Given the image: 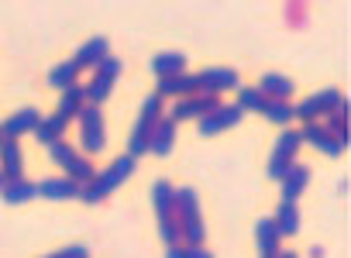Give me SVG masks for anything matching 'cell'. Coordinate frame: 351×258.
Listing matches in <instances>:
<instances>
[{"instance_id":"obj_1","label":"cell","mask_w":351,"mask_h":258,"mask_svg":"<svg viewBox=\"0 0 351 258\" xmlns=\"http://www.w3.org/2000/svg\"><path fill=\"white\" fill-rule=\"evenodd\" d=\"M134 165H138V159H131L128 152L117 155L107 169H100V172L93 176V183H86V186L80 189V200H86V203H100V200H107L124 179H131Z\"/></svg>"},{"instance_id":"obj_2","label":"cell","mask_w":351,"mask_h":258,"mask_svg":"<svg viewBox=\"0 0 351 258\" xmlns=\"http://www.w3.org/2000/svg\"><path fill=\"white\" fill-rule=\"evenodd\" d=\"M152 207L158 217V234L169 248L180 244V220H176V186L169 179H155L152 186Z\"/></svg>"},{"instance_id":"obj_3","label":"cell","mask_w":351,"mask_h":258,"mask_svg":"<svg viewBox=\"0 0 351 258\" xmlns=\"http://www.w3.org/2000/svg\"><path fill=\"white\" fill-rule=\"evenodd\" d=\"M162 121V97L148 93L145 104H141V114H138V124L131 128V138H128V155L131 159H141L148 155V145H152V131L155 124Z\"/></svg>"},{"instance_id":"obj_4","label":"cell","mask_w":351,"mask_h":258,"mask_svg":"<svg viewBox=\"0 0 351 258\" xmlns=\"http://www.w3.org/2000/svg\"><path fill=\"white\" fill-rule=\"evenodd\" d=\"M49 155H52V162L56 165H62L66 169V179H73V183H80V186H86V183H93V162L86 159V155H80L66 138L62 141H56V145H49Z\"/></svg>"},{"instance_id":"obj_5","label":"cell","mask_w":351,"mask_h":258,"mask_svg":"<svg viewBox=\"0 0 351 258\" xmlns=\"http://www.w3.org/2000/svg\"><path fill=\"white\" fill-rule=\"evenodd\" d=\"M300 131H293V128H286L279 138H276V148H272V155H269V179H282L293 165H296V152H300Z\"/></svg>"},{"instance_id":"obj_6","label":"cell","mask_w":351,"mask_h":258,"mask_svg":"<svg viewBox=\"0 0 351 258\" xmlns=\"http://www.w3.org/2000/svg\"><path fill=\"white\" fill-rule=\"evenodd\" d=\"M80 145L90 155L104 152V145H107V124H104L100 107H83L80 110Z\"/></svg>"},{"instance_id":"obj_7","label":"cell","mask_w":351,"mask_h":258,"mask_svg":"<svg viewBox=\"0 0 351 258\" xmlns=\"http://www.w3.org/2000/svg\"><path fill=\"white\" fill-rule=\"evenodd\" d=\"M341 90H320V93H310L303 104H296L293 107V114L303 121V124H317V117H324V114H330V110H337V104H341Z\"/></svg>"},{"instance_id":"obj_8","label":"cell","mask_w":351,"mask_h":258,"mask_svg":"<svg viewBox=\"0 0 351 258\" xmlns=\"http://www.w3.org/2000/svg\"><path fill=\"white\" fill-rule=\"evenodd\" d=\"M214 107H221L217 97H207V93H193V97H183V100H176L172 110H169V121L172 124H180V121H200L204 114H210Z\"/></svg>"},{"instance_id":"obj_9","label":"cell","mask_w":351,"mask_h":258,"mask_svg":"<svg viewBox=\"0 0 351 258\" xmlns=\"http://www.w3.org/2000/svg\"><path fill=\"white\" fill-rule=\"evenodd\" d=\"M197 86H200V93H207V97H221V93H228V90H238L241 80H238L234 69L210 66V69H200V73H197Z\"/></svg>"},{"instance_id":"obj_10","label":"cell","mask_w":351,"mask_h":258,"mask_svg":"<svg viewBox=\"0 0 351 258\" xmlns=\"http://www.w3.org/2000/svg\"><path fill=\"white\" fill-rule=\"evenodd\" d=\"M241 117H245V114H241L234 104H221V107H214L210 114H204V117L197 121V128H200L204 138H210V134H221V131L241 124Z\"/></svg>"},{"instance_id":"obj_11","label":"cell","mask_w":351,"mask_h":258,"mask_svg":"<svg viewBox=\"0 0 351 258\" xmlns=\"http://www.w3.org/2000/svg\"><path fill=\"white\" fill-rule=\"evenodd\" d=\"M38 121H42V114H38L35 107H21V110H14L11 117H4V124H0V134L11 138V141H18L21 134H35Z\"/></svg>"},{"instance_id":"obj_12","label":"cell","mask_w":351,"mask_h":258,"mask_svg":"<svg viewBox=\"0 0 351 258\" xmlns=\"http://www.w3.org/2000/svg\"><path fill=\"white\" fill-rule=\"evenodd\" d=\"M200 93L197 86V73H183V76H169V80H158L155 83V97H176V100H183V97H193Z\"/></svg>"},{"instance_id":"obj_13","label":"cell","mask_w":351,"mask_h":258,"mask_svg":"<svg viewBox=\"0 0 351 258\" xmlns=\"http://www.w3.org/2000/svg\"><path fill=\"white\" fill-rule=\"evenodd\" d=\"M300 141L303 145H313L320 155H327V159H337L344 148L330 138V131L324 128V124H303V131H300Z\"/></svg>"},{"instance_id":"obj_14","label":"cell","mask_w":351,"mask_h":258,"mask_svg":"<svg viewBox=\"0 0 351 258\" xmlns=\"http://www.w3.org/2000/svg\"><path fill=\"white\" fill-rule=\"evenodd\" d=\"M107 56H110V42H107L104 35H93L90 42H83V45H80V52L73 56V62H76V66H80V73H83V69H97V66H100V59H107Z\"/></svg>"},{"instance_id":"obj_15","label":"cell","mask_w":351,"mask_h":258,"mask_svg":"<svg viewBox=\"0 0 351 258\" xmlns=\"http://www.w3.org/2000/svg\"><path fill=\"white\" fill-rule=\"evenodd\" d=\"M279 186H282V189H279L282 203H296V200L303 196V189L310 186V169L296 162V165H293V169H289V172L279 179Z\"/></svg>"},{"instance_id":"obj_16","label":"cell","mask_w":351,"mask_h":258,"mask_svg":"<svg viewBox=\"0 0 351 258\" xmlns=\"http://www.w3.org/2000/svg\"><path fill=\"white\" fill-rule=\"evenodd\" d=\"M255 244H258V258H276L282 251V237H279L272 217H262L255 224Z\"/></svg>"},{"instance_id":"obj_17","label":"cell","mask_w":351,"mask_h":258,"mask_svg":"<svg viewBox=\"0 0 351 258\" xmlns=\"http://www.w3.org/2000/svg\"><path fill=\"white\" fill-rule=\"evenodd\" d=\"M21 169H25V159H21V145L4 138L0 141V176H4V183H14L21 179Z\"/></svg>"},{"instance_id":"obj_18","label":"cell","mask_w":351,"mask_h":258,"mask_svg":"<svg viewBox=\"0 0 351 258\" xmlns=\"http://www.w3.org/2000/svg\"><path fill=\"white\" fill-rule=\"evenodd\" d=\"M80 189H83V186L73 183V179H66V176H52V179H42V183H38V196L56 200V203H62V200H76Z\"/></svg>"},{"instance_id":"obj_19","label":"cell","mask_w":351,"mask_h":258,"mask_svg":"<svg viewBox=\"0 0 351 258\" xmlns=\"http://www.w3.org/2000/svg\"><path fill=\"white\" fill-rule=\"evenodd\" d=\"M293 90H296V83H293L289 76H282V73H265V76L258 80V93H262L265 100H289Z\"/></svg>"},{"instance_id":"obj_20","label":"cell","mask_w":351,"mask_h":258,"mask_svg":"<svg viewBox=\"0 0 351 258\" xmlns=\"http://www.w3.org/2000/svg\"><path fill=\"white\" fill-rule=\"evenodd\" d=\"M152 73H155V80L183 76V73H186V56H183V52H158V56L152 59Z\"/></svg>"},{"instance_id":"obj_21","label":"cell","mask_w":351,"mask_h":258,"mask_svg":"<svg viewBox=\"0 0 351 258\" xmlns=\"http://www.w3.org/2000/svg\"><path fill=\"white\" fill-rule=\"evenodd\" d=\"M348 110H351V104H348V97H341L337 110H330L327 114V124H324L341 148H348V141H351V134H348Z\"/></svg>"},{"instance_id":"obj_22","label":"cell","mask_w":351,"mask_h":258,"mask_svg":"<svg viewBox=\"0 0 351 258\" xmlns=\"http://www.w3.org/2000/svg\"><path fill=\"white\" fill-rule=\"evenodd\" d=\"M172 148H176V124H172L169 117H162V121L155 124V131H152L148 152L158 155V159H165V155H172Z\"/></svg>"},{"instance_id":"obj_23","label":"cell","mask_w":351,"mask_h":258,"mask_svg":"<svg viewBox=\"0 0 351 258\" xmlns=\"http://www.w3.org/2000/svg\"><path fill=\"white\" fill-rule=\"evenodd\" d=\"M0 196H4V203H11V207H18V203H28V200H35L38 196V183H32V179H14V183H4V189H0Z\"/></svg>"},{"instance_id":"obj_24","label":"cell","mask_w":351,"mask_h":258,"mask_svg":"<svg viewBox=\"0 0 351 258\" xmlns=\"http://www.w3.org/2000/svg\"><path fill=\"white\" fill-rule=\"evenodd\" d=\"M86 107V100H83V86L76 83V86H69V90H62V97H59V110H56V117H62L66 124L73 121V117H80V110Z\"/></svg>"},{"instance_id":"obj_25","label":"cell","mask_w":351,"mask_h":258,"mask_svg":"<svg viewBox=\"0 0 351 258\" xmlns=\"http://www.w3.org/2000/svg\"><path fill=\"white\" fill-rule=\"evenodd\" d=\"M272 224H276L279 237H293V234L300 231V207H296V203H279Z\"/></svg>"},{"instance_id":"obj_26","label":"cell","mask_w":351,"mask_h":258,"mask_svg":"<svg viewBox=\"0 0 351 258\" xmlns=\"http://www.w3.org/2000/svg\"><path fill=\"white\" fill-rule=\"evenodd\" d=\"M76 80H80V66L73 59L52 66V73H49V86H56V90H69V86H76Z\"/></svg>"},{"instance_id":"obj_27","label":"cell","mask_w":351,"mask_h":258,"mask_svg":"<svg viewBox=\"0 0 351 258\" xmlns=\"http://www.w3.org/2000/svg\"><path fill=\"white\" fill-rule=\"evenodd\" d=\"M62 134H66V121L62 117H42L38 121V128H35V138L42 141V145H56V141H62Z\"/></svg>"},{"instance_id":"obj_28","label":"cell","mask_w":351,"mask_h":258,"mask_svg":"<svg viewBox=\"0 0 351 258\" xmlns=\"http://www.w3.org/2000/svg\"><path fill=\"white\" fill-rule=\"evenodd\" d=\"M110 90H114V83H110V80L93 76V80L83 86V100H86V107H100V104L110 97Z\"/></svg>"},{"instance_id":"obj_29","label":"cell","mask_w":351,"mask_h":258,"mask_svg":"<svg viewBox=\"0 0 351 258\" xmlns=\"http://www.w3.org/2000/svg\"><path fill=\"white\" fill-rule=\"evenodd\" d=\"M241 114H262L265 107V97L258 93V86H238V104H234Z\"/></svg>"},{"instance_id":"obj_30","label":"cell","mask_w":351,"mask_h":258,"mask_svg":"<svg viewBox=\"0 0 351 258\" xmlns=\"http://www.w3.org/2000/svg\"><path fill=\"white\" fill-rule=\"evenodd\" d=\"M262 114H265V117H269L272 124H279V128H289V121L296 117V114H293V104H289V100H265Z\"/></svg>"},{"instance_id":"obj_31","label":"cell","mask_w":351,"mask_h":258,"mask_svg":"<svg viewBox=\"0 0 351 258\" xmlns=\"http://www.w3.org/2000/svg\"><path fill=\"white\" fill-rule=\"evenodd\" d=\"M165 258H214V251H207L204 244H176L165 251Z\"/></svg>"},{"instance_id":"obj_32","label":"cell","mask_w":351,"mask_h":258,"mask_svg":"<svg viewBox=\"0 0 351 258\" xmlns=\"http://www.w3.org/2000/svg\"><path fill=\"white\" fill-rule=\"evenodd\" d=\"M121 73H124V62L117 59V56H107V59H100V66H97V73L93 76H100V80H121Z\"/></svg>"},{"instance_id":"obj_33","label":"cell","mask_w":351,"mask_h":258,"mask_svg":"<svg viewBox=\"0 0 351 258\" xmlns=\"http://www.w3.org/2000/svg\"><path fill=\"white\" fill-rule=\"evenodd\" d=\"M49 258H90V248L86 244H69V248H62V251H56Z\"/></svg>"},{"instance_id":"obj_34","label":"cell","mask_w":351,"mask_h":258,"mask_svg":"<svg viewBox=\"0 0 351 258\" xmlns=\"http://www.w3.org/2000/svg\"><path fill=\"white\" fill-rule=\"evenodd\" d=\"M276 258H300V255H296V251H279Z\"/></svg>"},{"instance_id":"obj_35","label":"cell","mask_w":351,"mask_h":258,"mask_svg":"<svg viewBox=\"0 0 351 258\" xmlns=\"http://www.w3.org/2000/svg\"><path fill=\"white\" fill-rule=\"evenodd\" d=\"M0 189H4V176H0Z\"/></svg>"},{"instance_id":"obj_36","label":"cell","mask_w":351,"mask_h":258,"mask_svg":"<svg viewBox=\"0 0 351 258\" xmlns=\"http://www.w3.org/2000/svg\"><path fill=\"white\" fill-rule=\"evenodd\" d=\"M0 141H4V134H0Z\"/></svg>"}]
</instances>
